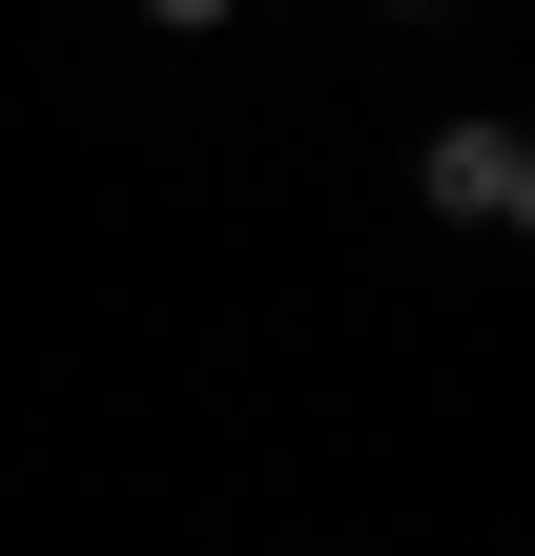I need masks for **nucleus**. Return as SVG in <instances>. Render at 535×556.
<instances>
[{
  "label": "nucleus",
  "instance_id": "nucleus-1",
  "mask_svg": "<svg viewBox=\"0 0 535 556\" xmlns=\"http://www.w3.org/2000/svg\"><path fill=\"white\" fill-rule=\"evenodd\" d=\"M433 206L454 227H535V144L515 124H433Z\"/></svg>",
  "mask_w": 535,
  "mask_h": 556
},
{
  "label": "nucleus",
  "instance_id": "nucleus-2",
  "mask_svg": "<svg viewBox=\"0 0 535 556\" xmlns=\"http://www.w3.org/2000/svg\"><path fill=\"white\" fill-rule=\"evenodd\" d=\"M144 21H165V41H227V21H247V0H144Z\"/></svg>",
  "mask_w": 535,
  "mask_h": 556
}]
</instances>
